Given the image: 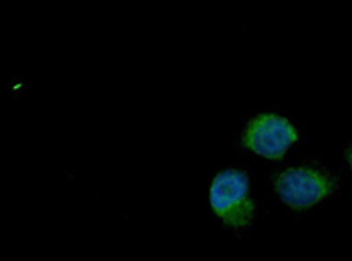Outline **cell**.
I'll return each instance as SVG.
<instances>
[{
	"instance_id": "cell-1",
	"label": "cell",
	"mask_w": 352,
	"mask_h": 261,
	"mask_svg": "<svg viewBox=\"0 0 352 261\" xmlns=\"http://www.w3.org/2000/svg\"><path fill=\"white\" fill-rule=\"evenodd\" d=\"M338 187V179L326 169L302 165L274 175V189L284 205L294 211L314 207L330 197Z\"/></svg>"
},
{
	"instance_id": "cell-2",
	"label": "cell",
	"mask_w": 352,
	"mask_h": 261,
	"mask_svg": "<svg viewBox=\"0 0 352 261\" xmlns=\"http://www.w3.org/2000/svg\"><path fill=\"white\" fill-rule=\"evenodd\" d=\"M210 205L223 225L232 229L250 225L256 205L250 199V179L244 171L226 169L217 173L210 187Z\"/></svg>"
},
{
	"instance_id": "cell-3",
	"label": "cell",
	"mask_w": 352,
	"mask_h": 261,
	"mask_svg": "<svg viewBox=\"0 0 352 261\" xmlns=\"http://www.w3.org/2000/svg\"><path fill=\"white\" fill-rule=\"evenodd\" d=\"M298 141L294 125L274 113L256 115L242 135V147L266 159H282L284 153Z\"/></svg>"
},
{
	"instance_id": "cell-4",
	"label": "cell",
	"mask_w": 352,
	"mask_h": 261,
	"mask_svg": "<svg viewBox=\"0 0 352 261\" xmlns=\"http://www.w3.org/2000/svg\"><path fill=\"white\" fill-rule=\"evenodd\" d=\"M344 155H346V161H349V167H351V171H352V143H351V145H349V149H346V153H344Z\"/></svg>"
}]
</instances>
